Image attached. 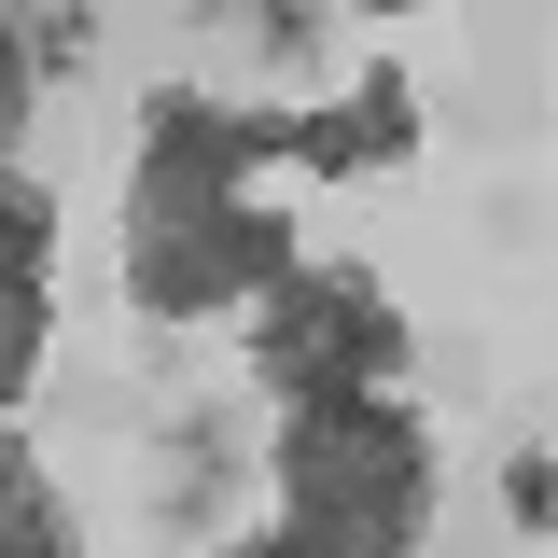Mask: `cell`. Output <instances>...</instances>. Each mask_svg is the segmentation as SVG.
<instances>
[{
    "mask_svg": "<svg viewBox=\"0 0 558 558\" xmlns=\"http://www.w3.org/2000/svg\"><path fill=\"white\" fill-rule=\"evenodd\" d=\"M279 488H293L279 545H405L433 461H418V418L391 391H307L279 433Z\"/></svg>",
    "mask_w": 558,
    "mask_h": 558,
    "instance_id": "cell-1",
    "label": "cell"
},
{
    "mask_svg": "<svg viewBox=\"0 0 558 558\" xmlns=\"http://www.w3.org/2000/svg\"><path fill=\"white\" fill-rule=\"evenodd\" d=\"M293 279V238H279L252 196H209V209H140V307H223V293H279Z\"/></svg>",
    "mask_w": 558,
    "mask_h": 558,
    "instance_id": "cell-2",
    "label": "cell"
},
{
    "mask_svg": "<svg viewBox=\"0 0 558 558\" xmlns=\"http://www.w3.org/2000/svg\"><path fill=\"white\" fill-rule=\"evenodd\" d=\"M266 377L307 405V391H391L405 377V322L363 293V279H279L266 293Z\"/></svg>",
    "mask_w": 558,
    "mask_h": 558,
    "instance_id": "cell-3",
    "label": "cell"
},
{
    "mask_svg": "<svg viewBox=\"0 0 558 558\" xmlns=\"http://www.w3.org/2000/svg\"><path fill=\"white\" fill-rule=\"evenodd\" d=\"M252 140H266V154H293V168H377V154H405V140H418V98L391 84V70H377L349 112H307V126H252Z\"/></svg>",
    "mask_w": 558,
    "mask_h": 558,
    "instance_id": "cell-4",
    "label": "cell"
},
{
    "mask_svg": "<svg viewBox=\"0 0 558 558\" xmlns=\"http://www.w3.org/2000/svg\"><path fill=\"white\" fill-rule=\"evenodd\" d=\"M28 363H43V279H0V405L28 391Z\"/></svg>",
    "mask_w": 558,
    "mask_h": 558,
    "instance_id": "cell-5",
    "label": "cell"
},
{
    "mask_svg": "<svg viewBox=\"0 0 558 558\" xmlns=\"http://www.w3.org/2000/svg\"><path fill=\"white\" fill-rule=\"evenodd\" d=\"M43 252H57V209L28 182H0V279H43Z\"/></svg>",
    "mask_w": 558,
    "mask_h": 558,
    "instance_id": "cell-6",
    "label": "cell"
},
{
    "mask_svg": "<svg viewBox=\"0 0 558 558\" xmlns=\"http://www.w3.org/2000/svg\"><path fill=\"white\" fill-rule=\"evenodd\" d=\"M0 545H70V531H57V502H43V475H28L14 447H0Z\"/></svg>",
    "mask_w": 558,
    "mask_h": 558,
    "instance_id": "cell-7",
    "label": "cell"
},
{
    "mask_svg": "<svg viewBox=\"0 0 558 558\" xmlns=\"http://www.w3.org/2000/svg\"><path fill=\"white\" fill-rule=\"evenodd\" d=\"M28 126V43H14V14H0V140Z\"/></svg>",
    "mask_w": 558,
    "mask_h": 558,
    "instance_id": "cell-8",
    "label": "cell"
},
{
    "mask_svg": "<svg viewBox=\"0 0 558 558\" xmlns=\"http://www.w3.org/2000/svg\"><path fill=\"white\" fill-rule=\"evenodd\" d=\"M517 531H558V461H517Z\"/></svg>",
    "mask_w": 558,
    "mask_h": 558,
    "instance_id": "cell-9",
    "label": "cell"
},
{
    "mask_svg": "<svg viewBox=\"0 0 558 558\" xmlns=\"http://www.w3.org/2000/svg\"><path fill=\"white\" fill-rule=\"evenodd\" d=\"M223 14H252V28H266V43H279V57L307 43V0H223Z\"/></svg>",
    "mask_w": 558,
    "mask_h": 558,
    "instance_id": "cell-10",
    "label": "cell"
},
{
    "mask_svg": "<svg viewBox=\"0 0 558 558\" xmlns=\"http://www.w3.org/2000/svg\"><path fill=\"white\" fill-rule=\"evenodd\" d=\"M363 14H405V0H363Z\"/></svg>",
    "mask_w": 558,
    "mask_h": 558,
    "instance_id": "cell-11",
    "label": "cell"
}]
</instances>
